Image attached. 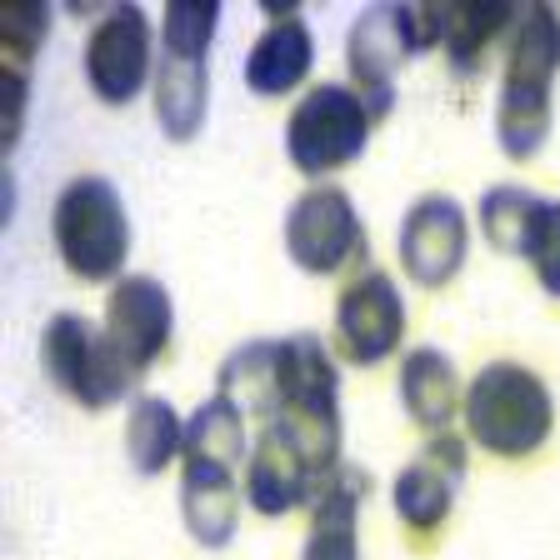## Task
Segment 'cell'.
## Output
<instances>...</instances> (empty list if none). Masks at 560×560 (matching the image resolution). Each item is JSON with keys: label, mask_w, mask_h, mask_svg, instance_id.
<instances>
[{"label": "cell", "mask_w": 560, "mask_h": 560, "mask_svg": "<svg viewBox=\"0 0 560 560\" xmlns=\"http://www.w3.org/2000/svg\"><path fill=\"white\" fill-rule=\"evenodd\" d=\"M560 75V15L540 0L521 5L505 50V81L495 105V136L511 161H530L550 136V91Z\"/></svg>", "instance_id": "cell-1"}, {"label": "cell", "mask_w": 560, "mask_h": 560, "mask_svg": "<svg viewBox=\"0 0 560 560\" xmlns=\"http://www.w3.org/2000/svg\"><path fill=\"white\" fill-rule=\"evenodd\" d=\"M460 416H466V431L480 451L501 455V460H525L550 441L556 400L536 371H525L515 361H490L466 385Z\"/></svg>", "instance_id": "cell-2"}, {"label": "cell", "mask_w": 560, "mask_h": 560, "mask_svg": "<svg viewBox=\"0 0 560 560\" xmlns=\"http://www.w3.org/2000/svg\"><path fill=\"white\" fill-rule=\"evenodd\" d=\"M221 25L215 0H175L161 15V66H155V120L171 140H196L210 110V40Z\"/></svg>", "instance_id": "cell-3"}, {"label": "cell", "mask_w": 560, "mask_h": 560, "mask_svg": "<svg viewBox=\"0 0 560 560\" xmlns=\"http://www.w3.org/2000/svg\"><path fill=\"white\" fill-rule=\"evenodd\" d=\"M50 235L75 280H116L130 260V215L105 175H75L56 196Z\"/></svg>", "instance_id": "cell-4"}, {"label": "cell", "mask_w": 560, "mask_h": 560, "mask_svg": "<svg viewBox=\"0 0 560 560\" xmlns=\"http://www.w3.org/2000/svg\"><path fill=\"white\" fill-rule=\"evenodd\" d=\"M371 110L350 85L320 81L301 95V105L291 110L285 126V155L301 175L320 180V175L340 171V165L361 161V151L371 145Z\"/></svg>", "instance_id": "cell-5"}, {"label": "cell", "mask_w": 560, "mask_h": 560, "mask_svg": "<svg viewBox=\"0 0 560 560\" xmlns=\"http://www.w3.org/2000/svg\"><path fill=\"white\" fill-rule=\"evenodd\" d=\"M425 50L416 5H365L346 35V66H350V91L365 101L371 120H385L396 110V70Z\"/></svg>", "instance_id": "cell-6"}, {"label": "cell", "mask_w": 560, "mask_h": 560, "mask_svg": "<svg viewBox=\"0 0 560 560\" xmlns=\"http://www.w3.org/2000/svg\"><path fill=\"white\" fill-rule=\"evenodd\" d=\"M40 361H46L50 381L85 410L116 406L130 385H136L126 361L110 350L105 330H95L91 320L75 311H60L46 326V336H40Z\"/></svg>", "instance_id": "cell-7"}, {"label": "cell", "mask_w": 560, "mask_h": 560, "mask_svg": "<svg viewBox=\"0 0 560 560\" xmlns=\"http://www.w3.org/2000/svg\"><path fill=\"white\" fill-rule=\"evenodd\" d=\"M285 250L311 276H336L346 260L365 256V221L340 186H311L285 215Z\"/></svg>", "instance_id": "cell-8"}, {"label": "cell", "mask_w": 560, "mask_h": 560, "mask_svg": "<svg viewBox=\"0 0 560 560\" xmlns=\"http://www.w3.org/2000/svg\"><path fill=\"white\" fill-rule=\"evenodd\" d=\"M151 46H155V31H151V15L140 5L126 0V5L101 11L91 40H85V81H91V91L105 105H130L145 85H155Z\"/></svg>", "instance_id": "cell-9"}, {"label": "cell", "mask_w": 560, "mask_h": 560, "mask_svg": "<svg viewBox=\"0 0 560 560\" xmlns=\"http://www.w3.org/2000/svg\"><path fill=\"white\" fill-rule=\"evenodd\" d=\"M406 336V301L385 270H355L336 295V340L346 361L381 365L400 350Z\"/></svg>", "instance_id": "cell-10"}, {"label": "cell", "mask_w": 560, "mask_h": 560, "mask_svg": "<svg viewBox=\"0 0 560 560\" xmlns=\"http://www.w3.org/2000/svg\"><path fill=\"white\" fill-rule=\"evenodd\" d=\"M105 340L116 350L126 371L145 375L165 350H171V330H175V305L155 276H120L116 291L105 295Z\"/></svg>", "instance_id": "cell-11"}, {"label": "cell", "mask_w": 560, "mask_h": 560, "mask_svg": "<svg viewBox=\"0 0 560 560\" xmlns=\"http://www.w3.org/2000/svg\"><path fill=\"white\" fill-rule=\"evenodd\" d=\"M466 250H470V225L455 196L431 190V196H420L406 210V221H400V266L425 291L451 285L460 276V266H466Z\"/></svg>", "instance_id": "cell-12"}, {"label": "cell", "mask_w": 560, "mask_h": 560, "mask_svg": "<svg viewBox=\"0 0 560 560\" xmlns=\"http://www.w3.org/2000/svg\"><path fill=\"white\" fill-rule=\"evenodd\" d=\"M466 441L455 431H431V441L410 455L396 476V511L416 536L441 530L466 480Z\"/></svg>", "instance_id": "cell-13"}, {"label": "cell", "mask_w": 560, "mask_h": 560, "mask_svg": "<svg viewBox=\"0 0 560 560\" xmlns=\"http://www.w3.org/2000/svg\"><path fill=\"white\" fill-rule=\"evenodd\" d=\"M326 476L330 470L291 431H280V425L266 420V431L256 435L250 460H245V501L260 515H285L295 505H311Z\"/></svg>", "instance_id": "cell-14"}, {"label": "cell", "mask_w": 560, "mask_h": 560, "mask_svg": "<svg viewBox=\"0 0 560 560\" xmlns=\"http://www.w3.org/2000/svg\"><path fill=\"white\" fill-rule=\"evenodd\" d=\"M511 25H515V5H505V0H480V5L441 0V5H425V11H420L425 50L441 46L455 75H476L486 50L495 46L501 35H511Z\"/></svg>", "instance_id": "cell-15"}, {"label": "cell", "mask_w": 560, "mask_h": 560, "mask_svg": "<svg viewBox=\"0 0 560 560\" xmlns=\"http://www.w3.org/2000/svg\"><path fill=\"white\" fill-rule=\"evenodd\" d=\"M365 495H371V470L340 460L311 501V536H305L301 560H361L355 515Z\"/></svg>", "instance_id": "cell-16"}, {"label": "cell", "mask_w": 560, "mask_h": 560, "mask_svg": "<svg viewBox=\"0 0 560 560\" xmlns=\"http://www.w3.org/2000/svg\"><path fill=\"white\" fill-rule=\"evenodd\" d=\"M266 15H270V25L256 35V46L245 56V85L256 95H285L311 75L315 40H311V25L301 21V11L266 5Z\"/></svg>", "instance_id": "cell-17"}, {"label": "cell", "mask_w": 560, "mask_h": 560, "mask_svg": "<svg viewBox=\"0 0 560 560\" xmlns=\"http://www.w3.org/2000/svg\"><path fill=\"white\" fill-rule=\"evenodd\" d=\"M180 511H186L190 540H200L206 550L231 546L235 525H241L235 470L210 466V460H186V470H180Z\"/></svg>", "instance_id": "cell-18"}, {"label": "cell", "mask_w": 560, "mask_h": 560, "mask_svg": "<svg viewBox=\"0 0 560 560\" xmlns=\"http://www.w3.org/2000/svg\"><path fill=\"white\" fill-rule=\"evenodd\" d=\"M400 406L420 431H451L455 410H460V375L445 350L416 346L400 361Z\"/></svg>", "instance_id": "cell-19"}, {"label": "cell", "mask_w": 560, "mask_h": 560, "mask_svg": "<svg viewBox=\"0 0 560 560\" xmlns=\"http://www.w3.org/2000/svg\"><path fill=\"white\" fill-rule=\"evenodd\" d=\"M186 451V420L175 416L171 400L136 396L126 416V455L136 476H161L175 455Z\"/></svg>", "instance_id": "cell-20"}, {"label": "cell", "mask_w": 560, "mask_h": 560, "mask_svg": "<svg viewBox=\"0 0 560 560\" xmlns=\"http://www.w3.org/2000/svg\"><path fill=\"white\" fill-rule=\"evenodd\" d=\"M215 396H225L241 416L270 420L276 410V340H245L241 350H231L215 375Z\"/></svg>", "instance_id": "cell-21"}, {"label": "cell", "mask_w": 560, "mask_h": 560, "mask_svg": "<svg viewBox=\"0 0 560 560\" xmlns=\"http://www.w3.org/2000/svg\"><path fill=\"white\" fill-rule=\"evenodd\" d=\"M180 460H210V466L241 470V460H250L245 416L225 396H210L206 406H196V416L186 420V451H180Z\"/></svg>", "instance_id": "cell-22"}, {"label": "cell", "mask_w": 560, "mask_h": 560, "mask_svg": "<svg viewBox=\"0 0 560 560\" xmlns=\"http://www.w3.org/2000/svg\"><path fill=\"white\" fill-rule=\"evenodd\" d=\"M540 200H546L540 190H525V186H490L480 196V231H486V241L495 250H505V256H525Z\"/></svg>", "instance_id": "cell-23"}, {"label": "cell", "mask_w": 560, "mask_h": 560, "mask_svg": "<svg viewBox=\"0 0 560 560\" xmlns=\"http://www.w3.org/2000/svg\"><path fill=\"white\" fill-rule=\"evenodd\" d=\"M525 260L536 270L540 291L550 301H560V200H540L536 225H530V241H525Z\"/></svg>", "instance_id": "cell-24"}, {"label": "cell", "mask_w": 560, "mask_h": 560, "mask_svg": "<svg viewBox=\"0 0 560 560\" xmlns=\"http://www.w3.org/2000/svg\"><path fill=\"white\" fill-rule=\"evenodd\" d=\"M50 5H11L5 11V75H31L35 50L46 46Z\"/></svg>", "instance_id": "cell-25"}]
</instances>
